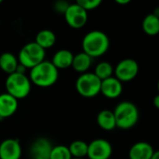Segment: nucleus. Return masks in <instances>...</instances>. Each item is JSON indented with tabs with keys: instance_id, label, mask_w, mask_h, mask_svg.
Wrapping results in <instances>:
<instances>
[{
	"instance_id": "1",
	"label": "nucleus",
	"mask_w": 159,
	"mask_h": 159,
	"mask_svg": "<svg viewBox=\"0 0 159 159\" xmlns=\"http://www.w3.org/2000/svg\"><path fill=\"white\" fill-rule=\"evenodd\" d=\"M110 47L108 35L100 30H93L85 34L82 40L83 52L93 58L104 55Z\"/></svg>"
},
{
	"instance_id": "2",
	"label": "nucleus",
	"mask_w": 159,
	"mask_h": 159,
	"mask_svg": "<svg viewBox=\"0 0 159 159\" xmlns=\"http://www.w3.org/2000/svg\"><path fill=\"white\" fill-rule=\"evenodd\" d=\"M30 81L40 88L53 86L59 78V70L49 61H43L30 70Z\"/></svg>"
},
{
	"instance_id": "3",
	"label": "nucleus",
	"mask_w": 159,
	"mask_h": 159,
	"mask_svg": "<svg viewBox=\"0 0 159 159\" xmlns=\"http://www.w3.org/2000/svg\"><path fill=\"white\" fill-rule=\"evenodd\" d=\"M113 112L116 117V128L121 129H129L139 121V109L133 102H121Z\"/></svg>"
},
{
	"instance_id": "4",
	"label": "nucleus",
	"mask_w": 159,
	"mask_h": 159,
	"mask_svg": "<svg viewBox=\"0 0 159 159\" xmlns=\"http://www.w3.org/2000/svg\"><path fill=\"white\" fill-rule=\"evenodd\" d=\"M5 86L7 93L19 101L26 98L30 94L32 83L26 75L13 73L7 75Z\"/></svg>"
},
{
	"instance_id": "5",
	"label": "nucleus",
	"mask_w": 159,
	"mask_h": 159,
	"mask_svg": "<svg viewBox=\"0 0 159 159\" xmlns=\"http://www.w3.org/2000/svg\"><path fill=\"white\" fill-rule=\"evenodd\" d=\"M46 50L37 45L34 41L24 45L19 52V63L26 69H32L43 61H45Z\"/></svg>"
},
{
	"instance_id": "6",
	"label": "nucleus",
	"mask_w": 159,
	"mask_h": 159,
	"mask_svg": "<svg viewBox=\"0 0 159 159\" xmlns=\"http://www.w3.org/2000/svg\"><path fill=\"white\" fill-rule=\"evenodd\" d=\"M102 80L94 73L81 74L75 82L77 92L85 98H93L101 93Z\"/></svg>"
},
{
	"instance_id": "7",
	"label": "nucleus",
	"mask_w": 159,
	"mask_h": 159,
	"mask_svg": "<svg viewBox=\"0 0 159 159\" xmlns=\"http://www.w3.org/2000/svg\"><path fill=\"white\" fill-rule=\"evenodd\" d=\"M139 63L133 59L120 61L115 69L116 77L121 82H129L134 79L139 73Z\"/></svg>"
},
{
	"instance_id": "8",
	"label": "nucleus",
	"mask_w": 159,
	"mask_h": 159,
	"mask_svg": "<svg viewBox=\"0 0 159 159\" xmlns=\"http://www.w3.org/2000/svg\"><path fill=\"white\" fill-rule=\"evenodd\" d=\"M64 19L70 27L79 29L86 25L88 21V12L75 2V4H70L64 13Z\"/></svg>"
},
{
	"instance_id": "9",
	"label": "nucleus",
	"mask_w": 159,
	"mask_h": 159,
	"mask_svg": "<svg viewBox=\"0 0 159 159\" xmlns=\"http://www.w3.org/2000/svg\"><path fill=\"white\" fill-rule=\"evenodd\" d=\"M112 153V145L107 140L96 139L89 143L87 157L89 159H109Z\"/></svg>"
},
{
	"instance_id": "10",
	"label": "nucleus",
	"mask_w": 159,
	"mask_h": 159,
	"mask_svg": "<svg viewBox=\"0 0 159 159\" xmlns=\"http://www.w3.org/2000/svg\"><path fill=\"white\" fill-rule=\"evenodd\" d=\"M52 148L53 146L48 139L37 138L30 146V157L31 159H49Z\"/></svg>"
},
{
	"instance_id": "11",
	"label": "nucleus",
	"mask_w": 159,
	"mask_h": 159,
	"mask_svg": "<svg viewBox=\"0 0 159 159\" xmlns=\"http://www.w3.org/2000/svg\"><path fill=\"white\" fill-rule=\"evenodd\" d=\"M21 146L16 139H6L0 143V159H20Z\"/></svg>"
},
{
	"instance_id": "12",
	"label": "nucleus",
	"mask_w": 159,
	"mask_h": 159,
	"mask_svg": "<svg viewBox=\"0 0 159 159\" xmlns=\"http://www.w3.org/2000/svg\"><path fill=\"white\" fill-rule=\"evenodd\" d=\"M123 92L122 82L116 76H111L102 81L101 93L108 99H116Z\"/></svg>"
},
{
	"instance_id": "13",
	"label": "nucleus",
	"mask_w": 159,
	"mask_h": 159,
	"mask_svg": "<svg viewBox=\"0 0 159 159\" xmlns=\"http://www.w3.org/2000/svg\"><path fill=\"white\" fill-rule=\"evenodd\" d=\"M155 153L154 147L147 142L134 143L129 152V159H151Z\"/></svg>"
},
{
	"instance_id": "14",
	"label": "nucleus",
	"mask_w": 159,
	"mask_h": 159,
	"mask_svg": "<svg viewBox=\"0 0 159 159\" xmlns=\"http://www.w3.org/2000/svg\"><path fill=\"white\" fill-rule=\"evenodd\" d=\"M18 109V100L8 93L0 94V119L13 116Z\"/></svg>"
},
{
	"instance_id": "15",
	"label": "nucleus",
	"mask_w": 159,
	"mask_h": 159,
	"mask_svg": "<svg viewBox=\"0 0 159 159\" xmlns=\"http://www.w3.org/2000/svg\"><path fill=\"white\" fill-rule=\"evenodd\" d=\"M74 56L75 55L68 49H60L53 55L51 62L58 70L67 69L72 67Z\"/></svg>"
},
{
	"instance_id": "16",
	"label": "nucleus",
	"mask_w": 159,
	"mask_h": 159,
	"mask_svg": "<svg viewBox=\"0 0 159 159\" xmlns=\"http://www.w3.org/2000/svg\"><path fill=\"white\" fill-rule=\"evenodd\" d=\"M18 65V57L11 52H4L0 55V69L7 74V75L15 73Z\"/></svg>"
},
{
	"instance_id": "17",
	"label": "nucleus",
	"mask_w": 159,
	"mask_h": 159,
	"mask_svg": "<svg viewBox=\"0 0 159 159\" xmlns=\"http://www.w3.org/2000/svg\"><path fill=\"white\" fill-rule=\"evenodd\" d=\"M97 123L99 127L104 130L110 131L116 128V117L113 111L102 110L97 116Z\"/></svg>"
},
{
	"instance_id": "18",
	"label": "nucleus",
	"mask_w": 159,
	"mask_h": 159,
	"mask_svg": "<svg viewBox=\"0 0 159 159\" xmlns=\"http://www.w3.org/2000/svg\"><path fill=\"white\" fill-rule=\"evenodd\" d=\"M91 64H92V58L88 54H86L85 52H80L74 56L72 67L75 71L81 74H85L89 69Z\"/></svg>"
},
{
	"instance_id": "19",
	"label": "nucleus",
	"mask_w": 159,
	"mask_h": 159,
	"mask_svg": "<svg viewBox=\"0 0 159 159\" xmlns=\"http://www.w3.org/2000/svg\"><path fill=\"white\" fill-rule=\"evenodd\" d=\"M34 42L46 50L47 48L54 46L56 42V35L51 30L44 29L37 33Z\"/></svg>"
},
{
	"instance_id": "20",
	"label": "nucleus",
	"mask_w": 159,
	"mask_h": 159,
	"mask_svg": "<svg viewBox=\"0 0 159 159\" xmlns=\"http://www.w3.org/2000/svg\"><path fill=\"white\" fill-rule=\"evenodd\" d=\"M143 30L149 35H157L159 34V18L153 13L146 15L142 23Z\"/></svg>"
},
{
	"instance_id": "21",
	"label": "nucleus",
	"mask_w": 159,
	"mask_h": 159,
	"mask_svg": "<svg viewBox=\"0 0 159 159\" xmlns=\"http://www.w3.org/2000/svg\"><path fill=\"white\" fill-rule=\"evenodd\" d=\"M68 148L73 158L84 159L85 157L88 156L89 144L84 141H80V140L74 141L68 146Z\"/></svg>"
},
{
	"instance_id": "22",
	"label": "nucleus",
	"mask_w": 159,
	"mask_h": 159,
	"mask_svg": "<svg viewBox=\"0 0 159 159\" xmlns=\"http://www.w3.org/2000/svg\"><path fill=\"white\" fill-rule=\"evenodd\" d=\"M113 73H114V68L112 64L108 61H102L98 63L94 71V74L102 81L113 76Z\"/></svg>"
},
{
	"instance_id": "23",
	"label": "nucleus",
	"mask_w": 159,
	"mask_h": 159,
	"mask_svg": "<svg viewBox=\"0 0 159 159\" xmlns=\"http://www.w3.org/2000/svg\"><path fill=\"white\" fill-rule=\"evenodd\" d=\"M69 148L65 145L53 146L49 159H72Z\"/></svg>"
},
{
	"instance_id": "24",
	"label": "nucleus",
	"mask_w": 159,
	"mask_h": 159,
	"mask_svg": "<svg viewBox=\"0 0 159 159\" xmlns=\"http://www.w3.org/2000/svg\"><path fill=\"white\" fill-rule=\"evenodd\" d=\"M76 3L88 12L89 10L97 8L102 4V0H78Z\"/></svg>"
},
{
	"instance_id": "25",
	"label": "nucleus",
	"mask_w": 159,
	"mask_h": 159,
	"mask_svg": "<svg viewBox=\"0 0 159 159\" xmlns=\"http://www.w3.org/2000/svg\"><path fill=\"white\" fill-rule=\"evenodd\" d=\"M70 4L66 1H62V0H60V1H57L56 3H54L53 5V9L57 12V13H61V14H63L66 12L67 8L69 7Z\"/></svg>"
},
{
	"instance_id": "26",
	"label": "nucleus",
	"mask_w": 159,
	"mask_h": 159,
	"mask_svg": "<svg viewBox=\"0 0 159 159\" xmlns=\"http://www.w3.org/2000/svg\"><path fill=\"white\" fill-rule=\"evenodd\" d=\"M26 70H27V69H26L24 66H22L21 64H20V63H19V65H18V67H17V69H16V72H15V73L25 75V73H26Z\"/></svg>"
},
{
	"instance_id": "27",
	"label": "nucleus",
	"mask_w": 159,
	"mask_h": 159,
	"mask_svg": "<svg viewBox=\"0 0 159 159\" xmlns=\"http://www.w3.org/2000/svg\"><path fill=\"white\" fill-rule=\"evenodd\" d=\"M153 102H154V105H155L157 109H159V93L157 95H156V97L154 98Z\"/></svg>"
},
{
	"instance_id": "28",
	"label": "nucleus",
	"mask_w": 159,
	"mask_h": 159,
	"mask_svg": "<svg viewBox=\"0 0 159 159\" xmlns=\"http://www.w3.org/2000/svg\"><path fill=\"white\" fill-rule=\"evenodd\" d=\"M116 2L120 5H126V4H129L130 0H116Z\"/></svg>"
},
{
	"instance_id": "29",
	"label": "nucleus",
	"mask_w": 159,
	"mask_h": 159,
	"mask_svg": "<svg viewBox=\"0 0 159 159\" xmlns=\"http://www.w3.org/2000/svg\"><path fill=\"white\" fill-rule=\"evenodd\" d=\"M151 159H159V151H155Z\"/></svg>"
},
{
	"instance_id": "30",
	"label": "nucleus",
	"mask_w": 159,
	"mask_h": 159,
	"mask_svg": "<svg viewBox=\"0 0 159 159\" xmlns=\"http://www.w3.org/2000/svg\"><path fill=\"white\" fill-rule=\"evenodd\" d=\"M153 14H154L155 16H157V17H158L159 18V7H156V8H155V10H154Z\"/></svg>"
},
{
	"instance_id": "31",
	"label": "nucleus",
	"mask_w": 159,
	"mask_h": 159,
	"mask_svg": "<svg viewBox=\"0 0 159 159\" xmlns=\"http://www.w3.org/2000/svg\"><path fill=\"white\" fill-rule=\"evenodd\" d=\"M157 89H158V92H159V80H158V82H157Z\"/></svg>"
},
{
	"instance_id": "32",
	"label": "nucleus",
	"mask_w": 159,
	"mask_h": 159,
	"mask_svg": "<svg viewBox=\"0 0 159 159\" xmlns=\"http://www.w3.org/2000/svg\"><path fill=\"white\" fill-rule=\"evenodd\" d=\"M1 3H2V0H0V4H1Z\"/></svg>"
},
{
	"instance_id": "33",
	"label": "nucleus",
	"mask_w": 159,
	"mask_h": 159,
	"mask_svg": "<svg viewBox=\"0 0 159 159\" xmlns=\"http://www.w3.org/2000/svg\"><path fill=\"white\" fill-rule=\"evenodd\" d=\"M72 159H80V158H72Z\"/></svg>"
}]
</instances>
